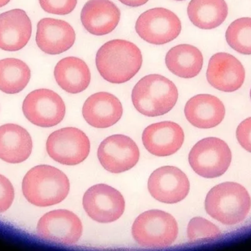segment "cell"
Segmentation results:
<instances>
[{
  "mask_svg": "<svg viewBox=\"0 0 251 251\" xmlns=\"http://www.w3.org/2000/svg\"><path fill=\"white\" fill-rule=\"evenodd\" d=\"M143 64L141 51L134 43L115 39L100 47L96 65L100 75L114 84H125L134 78Z\"/></svg>",
  "mask_w": 251,
  "mask_h": 251,
  "instance_id": "6da1fadb",
  "label": "cell"
},
{
  "mask_svg": "<svg viewBox=\"0 0 251 251\" xmlns=\"http://www.w3.org/2000/svg\"><path fill=\"white\" fill-rule=\"evenodd\" d=\"M67 175L50 165H38L28 171L22 181V193L29 203L38 207L58 204L67 197Z\"/></svg>",
  "mask_w": 251,
  "mask_h": 251,
  "instance_id": "7a4b0ae2",
  "label": "cell"
},
{
  "mask_svg": "<svg viewBox=\"0 0 251 251\" xmlns=\"http://www.w3.org/2000/svg\"><path fill=\"white\" fill-rule=\"evenodd\" d=\"M251 208L248 190L241 184L226 182L211 189L205 200V209L209 216L225 225L243 222Z\"/></svg>",
  "mask_w": 251,
  "mask_h": 251,
  "instance_id": "3957f363",
  "label": "cell"
},
{
  "mask_svg": "<svg viewBox=\"0 0 251 251\" xmlns=\"http://www.w3.org/2000/svg\"><path fill=\"white\" fill-rule=\"evenodd\" d=\"M175 84L160 75H146L137 83L131 100L137 112L150 117L162 116L172 110L178 100Z\"/></svg>",
  "mask_w": 251,
  "mask_h": 251,
  "instance_id": "277c9868",
  "label": "cell"
},
{
  "mask_svg": "<svg viewBox=\"0 0 251 251\" xmlns=\"http://www.w3.org/2000/svg\"><path fill=\"white\" fill-rule=\"evenodd\" d=\"M134 241L142 247L160 249L174 244L178 235L175 218L158 209L146 211L139 215L131 228Z\"/></svg>",
  "mask_w": 251,
  "mask_h": 251,
  "instance_id": "5b68a950",
  "label": "cell"
},
{
  "mask_svg": "<svg viewBox=\"0 0 251 251\" xmlns=\"http://www.w3.org/2000/svg\"><path fill=\"white\" fill-rule=\"evenodd\" d=\"M188 159L196 174L205 178H215L226 172L231 165L232 154L224 140L209 137L193 146Z\"/></svg>",
  "mask_w": 251,
  "mask_h": 251,
  "instance_id": "8992f818",
  "label": "cell"
},
{
  "mask_svg": "<svg viewBox=\"0 0 251 251\" xmlns=\"http://www.w3.org/2000/svg\"><path fill=\"white\" fill-rule=\"evenodd\" d=\"M91 142L88 136L76 128H62L50 134L47 141L49 156L67 166L79 165L88 157Z\"/></svg>",
  "mask_w": 251,
  "mask_h": 251,
  "instance_id": "52a82bcc",
  "label": "cell"
},
{
  "mask_svg": "<svg viewBox=\"0 0 251 251\" xmlns=\"http://www.w3.org/2000/svg\"><path fill=\"white\" fill-rule=\"evenodd\" d=\"M135 29L142 39L149 44L162 45L174 41L181 31L179 18L171 10L155 7L142 13Z\"/></svg>",
  "mask_w": 251,
  "mask_h": 251,
  "instance_id": "ba28073f",
  "label": "cell"
},
{
  "mask_svg": "<svg viewBox=\"0 0 251 251\" xmlns=\"http://www.w3.org/2000/svg\"><path fill=\"white\" fill-rule=\"evenodd\" d=\"M25 117L33 125L51 128L63 121L66 115V105L59 94L47 88L29 93L22 105Z\"/></svg>",
  "mask_w": 251,
  "mask_h": 251,
  "instance_id": "9c48e42d",
  "label": "cell"
},
{
  "mask_svg": "<svg viewBox=\"0 0 251 251\" xmlns=\"http://www.w3.org/2000/svg\"><path fill=\"white\" fill-rule=\"evenodd\" d=\"M82 221L74 212L57 209L45 214L38 221L37 233L43 240L62 246H73L80 240Z\"/></svg>",
  "mask_w": 251,
  "mask_h": 251,
  "instance_id": "30bf717a",
  "label": "cell"
},
{
  "mask_svg": "<svg viewBox=\"0 0 251 251\" xmlns=\"http://www.w3.org/2000/svg\"><path fill=\"white\" fill-rule=\"evenodd\" d=\"M82 205L87 215L100 223L118 221L125 210V200L120 192L104 184L93 186L85 192Z\"/></svg>",
  "mask_w": 251,
  "mask_h": 251,
  "instance_id": "8fae6325",
  "label": "cell"
},
{
  "mask_svg": "<svg viewBox=\"0 0 251 251\" xmlns=\"http://www.w3.org/2000/svg\"><path fill=\"white\" fill-rule=\"evenodd\" d=\"M97 155L106 170L111 173H122L137 165L140 159V150L130 137L116 134L103 140Z\"/></svg>",
  "mask_w": 251,
  "mask_h": 251,
  "instance_id": "7c38bea8",
  "label": "cell"
},
{
  "mask_svg": "<svg viewBox=\"0 0 251 251\" xmlns=\"http://www.w3.org/2000/svg\"><path fill=\"white\" fill-rule=\"evenodd\" d=\"M190 181L176 167L164 166L152 172L148 181L151 195L161 203L174 204L184 200L190 192Z\"/></svg>",
  "mask_w": 251,
  "mask_h": 251,
  "instance_id": "4fadbf2b",
  "label": "cell"
},
{
  "mask_svg": "<svg viewBox=\"0 0 251 251\" xmlns=\"http://www.w3.org/2000/svg\"><path fill=\"white\" fill-rule=\"evenodd\" d=\"M206 78L216 89L233 92L241 88L246 78V71L241 62L226 53L214 55L208 65Z\"/></svg>",
  "mask_w": 251,
  "mask_h": 251,
  "instance_id": "5bb4252c",
  "label": "cell"
},
{
  "mask_svg": "<svg viewBox=\"0 0 251 251\" xmlns=\"http://www.w3.org/2000/svg\"><path fill=\"white\" fill-rule=\"evenodd\" d=\"M142 140L145 148L153 156L165 157L176 153L184 141L181 127L171 121L152 124L143 131Z\"/></svg>",
  "mask_w": 251,
  "mask_h": 251,
  "instance_id": "9a60e30c",
  "label": "cell"
},
{
  "mask_svg": "<svg viewBox=\"0 0 251 251\" xmlns=\"http://www.w3.org/2000/svg\"><path fill=\"white\" fill-rule=\"evenodd\" d=\"M75 40V29L65 21L45 18L37 25V45L47 54H61L72 48Z\"/></svg>",
  "mask_w": 251,
  "mask_h": 251,
  "instance_id": "2e32d148",
  "label": "cell"
},
{
  "mask_svg": "<svg viewBox=\"0 0 251 251\" xmlns=\"http://www.w3.org/2000/svg\"><path fill=\"white\" fill-rule=\"evenodd\" d=\"M82 115L94 128H110L120 120L123 115V106L119 98L110 93H96L84 103Z\"/></svg>",
  "mask_w": 251,
  "mask_h": 251,
  "instance_id": "e0dca14e",
  "label": "cell"
},
{
  "mask_svg": "<svg viewBox=\"0 0 251 251\" xmlns=\"http://www.w3.org/2000/svg\"><path fill=\"white\" fill-rule=\"evenodd\" d=\"M32 35V23L25 10L13 9L0 14V49L14 52L22 50Z\"/></svg>",
  "mask_w": 251,
  "mask_h": 251,
  "instance_id": "ac0fdd59",
  "label": "cell"
},
{
  "mask_svg": "<svg viewBox=\"0 0 251 251\" xmlns=\"http://www.w3.org/2000/svg\"><path fill=\"white\" fill-rule=\"evenodd\" d=\"M121 11L110 0H89L81 12V22L93 35H107L119 25Z\"/></svg>",
  "mask_w": 251,
  "mask_h": 251,
  "instance_id": "d6986e66",
  "label": "cell"
},
{
  "mask_svg": "<svg viewBox=\"0 0 251 251\" xmlns=\"http://www.w3.org/2000/svg\"><path fill=\"white\" fill-rule=\"evenodd\" d=\"M184 114L193 126L201 129H209L218 126L224 120L225 106L215 96L198 94L186 103Z\"/></svg>",
  "mask_w": 251,
  "mask_h": 251,
  "instance_id": "ffe728a7",
  "label": "cell"
},
{
  "mask_svg": "<svg viewBox=\"0 0 251 251\" xmlns=\"http://www.w3.org/2000/svg\"><path fill=\"white\" fill-rule=\"evenodd\" d=\"M32 150V138L26 129L16 124L0 126V159L7 163H22Z\"/></svg>",
  "mask_w": 251,
  "mask_h": 251,
  "instance_id": "44dd1931",
  "label": "cell"
},
{
  "mask_svg": "<svg viewBox=\"0 0 251 251\" xmlns=\"http://www.w3.org/2000/svg\"><path fill=\"white\" fill-rule=\"evenodd\" d=\"M54 75L59 86L70 94L82 92L91 84L89 67L79 57H67L62 59L56 65Z\"/></svg>",
  "mask_w": 251,
  "mask_h": 251,
  "instance_id": "7402d4cb",
  "label": "cell"
},
{
  "mask_svg": "<svg viewBox=\"0 0 251 251\" xmlns=\"http://www.w3.org/2000/svg\"><path fill=\"white\" fill-rule=\"evenodd\" d=\"M168 69L176 76L190 79L197 76L203 64L201 52L190 44H179L171 48L165 56Z\"/></svg>",
  "mask_w": 251,
  "mask_h": 251,
  "instance_id": "603a6c76",
  "label": "cell"
},
{
  "mask_svg": "<svg viewBox=\"0 0 251 251\" xmlns=\"http://www.w3.org/2000/svg\"><path fill=\"white\" fill-rule=\"evenodd\" d=\"M190 22L200 29H211L224 23L228 16L225 0H191L187 7Z\"/></svg>",
  "mask_w": 251,
  "mask_h": 251,
  "instance_id": "cb8c5ba5",
  "label": "cell"
},
{
  "mask_svg": "<svg viewBox=\"0 0 251 251\" xmlns=\"http://www.w3.org/2000/svg\"><path fill=\"white\" fill-rule=\"evenodd\" d=\"M31 72L29 66L19 59L0 60V91L5 94L21 92L29 84Z\"/></svg>",
  "mask_w": 251,
  "mask_h": 251,
  "instance_id": "d4e9b609",
  "label": "cell"
},
{
  "mask_svg": "<svg viewBox=\"0 0 251 251\" xmlns=\"http://www.w3.org/2000/svg\"><path fill=\"white\" fill-rule=\"evenodd\" d=\"M228 45L237 53L251 55V18H240L228 26L226 32Z\"/></svg>",
  "mask_w": 251,
  "mask_h": 251,
  "instance_id": "484cf974",
  "label": "cell"
},
{
  "mask_svg": "<svg viewBox=\"0 0 251 251\" xmlns=\"http://www.w3.org/2000/svg\"><path fill=\"white\" fill-rule=\"evenodd\" d=\"M187 237L191 243L208 241L221 235V230L215 224L203 218H194L189 222Z\"/></svg>",
  "mask_w": 251,
  "mask_h": 251,
  "instance_id": "4316f807",
  "label": "cell"
},
{
  "mask_svg": "<svg viewBox=\"0 0 251 251\" xmlns=\"http://www.w3.org/2000/svg\"><path fill=\"white\" fill-rule=\"evenodd\" d=\"M44 11L51 14L67 15L72 13L77 4V0H39Z\"/></svg>",
  "mask_w": 251,
  "mask_h": 251,
  "instance_id": "83f0119b",
  "label": "cell"
},
{
  "mask_svg": "<svg viewBox=\"0 0 251 251\" xmlns=\"http://www.w3.org/2000/svg\"><path fill=\"white\" fill-rule=\"evenodd\" d=\"M14 197L13 184L5 176L0 174V214L10 209Z\"/></svg>",
  "mask_w": 251,
  "mask_h": 251,
  "instance_id": "f1b7e54d",
  "label": "cell"
},
{
  "mask_svg": "<svg viewBox=\"0 0 251 251\" xmlns=\"http://www.w3.org/2000/svg\"><path fill=\"white\" fill-rule=\"evenodd\" d=\"M236 135L242 147L251 153V117L245 119L239 125Z\"/></svg>",
  "mask_w": 251,
  "mask_h": 251,
  "instance_id": "f546056e",
  "label": "cell"
},
{
  "mask_svg": "<svg viewBox=\"0 0 251 251\" xmlns=\"http://www.w3.org/2000/svg\"><path fill=\"white\" fill-rule=\"evenodd\" d=\"M119 1L128 7H137L146 4L149 0H119Z\"/></svg>",
  "mask_w": 251,
  "mask_h": 251,
  "instance_id": "4dcf8cb0",
  "label": "cell"
},
{
  "mask_svg": "<svg viewBox=\"0 0 251 251\" xmlns=\"http://www.w3.org/2000/svg\"><path fill=\"white\" fill-rule=\"evenodd\" d=\"M10 0H0V7H4L6 4L10 2Z\"/></svg>",
  "mask_w": 251,
  "mask_h": 251,
  "instance_id": "1f68e13d",
  "label": "cell"
},
{
  "mask_svg": "<svg viewBox=\"0 0 251 251\" xmlns=\"http://www.w3.org/2000/svg\"><path fill=\"white\" fill-rule=\"evenodd\" d=\"M175 1H184V0H175Z\"/></svg>",
  "mask_w": 251,
  "mask_h": 251,
  "instance_id": "d6a6232c",
  "label": "cell"
},
{
  "mask_svg": "<svg viewBox=\"0 0 251 251\" xmlns=\"http://www.w3.org/2000/svg\"></svg>",
  "mask_w": 251,
  "mask_h": 251,
  "instance_id": "836d02e7",
  "label": "cell"
}]
</instances>
